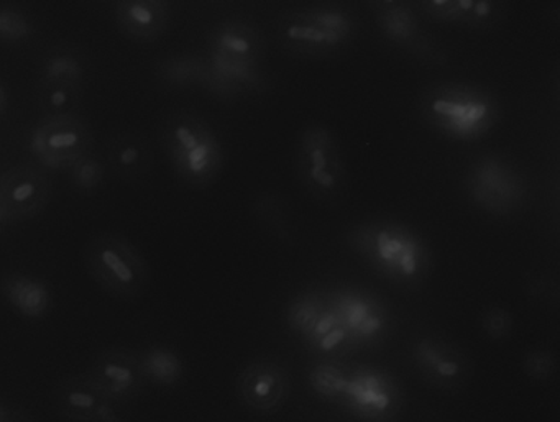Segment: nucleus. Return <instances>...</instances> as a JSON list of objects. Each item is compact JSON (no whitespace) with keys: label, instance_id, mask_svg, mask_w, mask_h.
Listing matches in <instances>:
<instances>
[{"label":"nucleus","instance_id":"obj_1","mask_svg":"<svg viewBox=\"0 0 560 422\" xmlns=\"http://www.w3.org/2000/svg\"><path fill=\"white\" fill-rule=\"evenodd\" d=\"M425 122L442 136L474 142L487 136L500 119L493 94L470 84L445 83L429 87L421 96Z\"/></svg>","mask_w":560,"mask_h":422},{"label":"nucleus","instance_id":"obj_2","mask_svg":"<svg viewBox=\"0 0 560 422\" xmlns=\"http://www.w3.org/2000/svg\"><path fill=\"white\" fill-rule=\"evenodd\" d=\"M162 143L176 175L195 188L212 185L224 166V149L205 117L175 110L162 126Z\"/></svg>","mask_w":560,"mask_h":422},{"label":"nucleus","instance_id":"obj_3","mask_svg":"<svg viewBox=\"0 0 560 422\" xmlns=\"http://www.w3.org/2000/svg\"><path fill=\"white\" fill-rule=\"evenodd\" d=\"M261 60L264 40L260 32L245 22H224L212 32L211 63L205 83L219 94H234L241 87L258 86Z\"/></svg>","mask_w":560,"mask_h":422},{"label":"nucleus","instance_id":"obj_4","mask_svg":"<svg viewBox=\"0 0 560 422\" xmlns=\"http://www.w3.org/2000/svg\"><path fill=\"white\" fill-rule=\"evenodd\" d=\"M350 244L378 273L396 283H416L424 273V247L402 225H362L350 235Z\"/></svg>","mask_w":560,"mask_h":422},{"label":"nucleus","instance_id":"obj_5","mask_svg":"<svg viewBox=\"0 0 560 422\" xmlns=\"http://www.w3.org/2000/svg\"><path fill=\"white\" fill-rule=\"evenodd\" d=\"M84 261L94 281L119 300H137L149 284V263L124 235H94L84 248Z\"/></svg>","mask_w":560,"mask_h":422},{"label":"nucleus","instance_id":"obj_6","mask_svg":"<svg viewBox=\"0 0 560 422\" xmlns=\"http://www.w3.org/2000/svg\"><path fill=\"white\" fill-rule=\"evenodd\" d=\"M355 32L352 15L337 5L301 9L283 19L281 40L294 54L330 55L349 44Z\"/></svg>","mask_w":560,"mask_h":422},{"label":"nucleus","instance_id":"obj_7","mask_svg":"<svg viewBox=\"0 0 560 422\" xmlns=\"http://www.w3.org/2000/svg\"><path fill=\"white\" fill-rule=\"evenodd\" d=\"M298 176L317 199L336 198L346 183V163L337 137L323 124L306 127L298 140Z\"/></svg>","mask_w":560,"mask_h":422},{"label":"nucleus","instance_id":"obj_8","mask_svg":"<svg viewBox=\"0 0 560 422\" xmlns=\"http://www.w3.org/2000/svg\"><path fill=\"white\" fill-rule=\"evenodd\" d=\"M93 145V129L78 114L44 119L31 136L32 155L51 169L70 168L78 160L90 155Z\"/></svg>","mask_w":560,"mask_h":422},{"label":"nucleus","instance_id":"obj_9","mask_svg":"<svg viewBox=\"0 0 560 422\" xmlns=\"http://www.w3.org/2000/svg\"><path fill=\"white\" fill-rule=\"evenodd\" d=\"M467 186L474 202L493 214H510L526 198V186L520 173L497 156L475 162L467 175Z\"/></svg>","mask_w":560,"mask_h":422},{"label":"nucleus","instance_id":"obj_10","mask_svg":"<svg viewBox=\"0 0 560 422\" xmlns=\"http://www.w3.org/2000/svg\"><path fill=\"white\" fill-rule=\"evenodd\" d=\"M340 401L357 418L386 422L398 414L402 396L392 376L380 370L360 368L347 376Z\"/></svg>","mask_w":560,"mask_h":422},{"label":"nucleus","instance_id":"obj_11","mask_svg":"<svg viewBox=\"0 0 560 422\" xmlns=\"http://www.w3.org/2000/svg\"><path fill=\"white\" fill-rule=\"evenodd\" d=\"M412 362L425 383L441 391L457 392L470 383L467 353L441 337H422L412 347Z\"/></svg>","mask_w":560,"mask_h":422},{"label":"nucleus","instance_id":"obj_12","mask_svg":"<svg viewBox=\"0 0 560 422\" xmlns=\"http://www.w3.org/2000/svg\"><path fill=\"white\" fill-rule=\"evenodd\" d=\"M290 373L270 359L248 363L235 382L238 401L255 414H275L290 396Z\"/></svg>","mask_w":560,"mask_h":422},{"label":"nucleus","instance_id":"obj_13","mask_svg":"<svg viewBox=\"0 0 560 422\" xmlns=\"http://www.w3.org/2000/svg\"><path fill=\"white\" fill-rule=\"evenodd\" d=\"M86 376L110 402L133 401L147 385L139 353L122 347L97 353Z\"/></svg>","mask_w":560,"mask_h":422},{"label":"nucleus","instance_id":"obj_14","mask_svg":"<svg viewBox=\"0 0 560 422\" xmlns=\"http://www.w3.org/2000/svg\"><path fill=\"white\" fill-rule=\"evenodd\" d=\"M51 192L50 176L38 166H14L0 175V204L9 222L37 218L50 202Z\"/></svg>","mask_w":560,"mask_h":422},{"label":"nucleus","instance_id":"obj_15","mask_svg":"<svg viewBox=\"0 0 560 422\" xmlns=\"http://www.w3.org/2000/svg\"><path fill=\"white\" fill-rule=\"evenodd\" d=\"M55 402L71 422H122L114 402L86 375L61 379L55 388Z\"/></svg>","mask_w":560,"mask_h":422},{"label":"nucleus","instance_id":"obj_16","mask_svg":"<svg viewBox=\"0 0 560 422\" xmlns=\"http://www.w3.org/2000/svg\"><path fill=\"white\" fill-rule=\"evenodd\" d=\"M114 14L119 31L137 42L159 40L172 22V8L165 0H120Z\"/></svg>","mask_w":560,"mask_h":422},{"label":"nucleus","instance_id":"obj_17","mask_svg":"<svg viewBox=\"0 0 560 422\" xmlns=\"http://www.w3.org/2000/svg\"><path fill=\"white\" fill-rule=\"evenodd\" d=\"M0 294L19 316L28 320L45 319L54 307V293L47 281L21 271L0 277Z\"/></svg>","mask_w":560,"mask_h":422},{"label":"nucleus","instance_id":"obj_18","mask_svg":"<svg viewBox=\"0 0 560 422\" xmlns=\"http://www.w3.org/2000/svg\"><path fill=\"white\" fill-rule=\"evenodd\" d=\"M107 162L120 179L136 181L152 169V143L143 133H119L107 146Z\"/></svg>","mask_w":560,"mask_h":422},{"label":"nucleus","instance_id":"obj_19","mask_svg":"<svg viewBox=\"0 0 560 422\" xmlns=\"http://www.w3.org/2000/svg\"><path fill=\"white\" fill-rule=\"evenodd\" d=\"M376 24L383 35L401 47H416L419 44L418 19L408 4L401 2H376Z\"/></svg>","mask_w":560,"mask_h":422},{"label":"nucleus","instance_id":"obj_20","mask_svg":"<svg viewBox=\"0 0 560 422\" xmlns=\"http://www.w3.org/2000/svg\"><path fill=\"white\" fill-rule=\"evenodd\" d=\"M421 8L439 21L457 22L468 27H483L493 22V2H474V0H432L421 2Z\"/></svg>","mask_w":560,"mask_h":422},{"label":"nucleus","instance_id":"obj_21","mask_svg":"<svg viewBox=\"0 0 560 422\" xmlns=\"http://www.w3.org/2000/svg\"><path fill=\"white\" fill-rule=\"evenodd\" d=\"M139 356L147 383L172 388L185 376V362L172 347L152 345L139 353Z\"/></svg>","mask_w":560,"mask_h":422},{"label":"nucleus","instance_id":"obj_22","mask_svg":"<svg viewBox=\"0 0 560 422\" xmlns=\"http://www.w3.org/2000/svg\"><path fill=\"white\" fill-rule=\"evenodd\" d=\"M334 313L347 336L353 332L355 336L370 337L382 329V316L378 314V307L376 304L366 303L360 296L347 294L337 304V310Z\"/></svg>","mask_w":560,"mask_h":422},{"label":"nucleus","instance_id":"obj_23","mask_svg":"<svg viewBox=\"0 0 560 422\" xmlns=\"http://www.w3.org/2000/svg\"><path fill=\"white\" fill-rule=\"evenodd\" d=\"M83 86L70 83L38 84V107L44 119L77 116Z\"/></svg>","mask_w":560,"mask_h":422},{"label":"nucleus","instance_id":"obj_24","mask_svg":"<svg viewBox=\"0 0 560 422\" xmlns=\"http://www.w3.org/2000/svg\"><path fill=\"white\" fill-rule=\"evenodd\" d=\"M84 74L86 63L80 54L73 50H55L42 63L38 84L70 83L83 86Z\"/></svg>","mask_w":560,"mask_h":422},{"label":"nucleus","instance_id":"obj_25","mask_svg":"<svg viewBox=\"0 0 560 422\" xmlns=\"http://www.w3.org/2000/svg\"><path fill=\"white\" fill-rule=\"evenodd\" d=\"M206 71H208V63L201 58L188 57H173L163 61L159 67V77L163 84L170 87H186L198 81H205Z\"/></svg>","mask_w":560,"mask_h":422},{"label":"nucleus","instance_id":"obj_26","mask_svg":"<svg viewBox=\"0 0 560 422\" xmlns=\"http://www.w3.org/2000/svg\"><path fill=\"white\" fill-rule=\"evenodd\" d=\"M104 178H106V166L94 156H83L70 166L71 185L81 195L96 192L103 185Z\"/></svg>","mask_w":560,"mask_h":422},{"label":"nucleus","instance_id":"obj_27","mask_svg":"<svg viewBox=\"0 0 560 422\" xmlns=\"http://www.w3.org/2000/svg\"><path fill=\"white\" fill-rule=\"evenodd\" d=\"M347 375L337 366L323 363L314 366L310 375V383L317 395L326 399H340L346 386Z\"/></svg>","mask_w":560,"mask_h":422},{"label":"nucleus","instance_id":"obj_28","mask_svg":"<svg viewBox=\"0 0 560 422\" xmlns=\"http://www.w3.org/2000/svg\"><path fill=\"white\" fill-rule=\"evenodd\" d=\"M34 34L31 21L21 9L12 5L0 8V42H24Z\"/></svg>","mask_w":560,"mask_h":422},{"label":"nucleus","instance_id":"obj_29","mask_svg":"<svg viewBox=\"0 0 560 422\" xmlns=\"http://www.w3.org/2000/svg\"><path fill=\"white\" fill-rule=\"evenodd\" d=\"M320 309H323V304H320L319 297L314 296V294L294 301L290 310H288V323H290L291 329L304 333V336H310L317 317H319Z\"/></svg>","mask_w":560,"mask_h":422},{"label":"nucleus","instance_id":"obj_30","mask_svg":"<svg viewBox=\"0 0 560 422\" xmlns=\"http://www.w3.org/2000/svg\"><path fill=\"white\" fill-rule=\"evenodd\" d=\"M521 368L533 382L549 383L557 372L556 355L549 350H530L521 360Z\"/></svg>","mask_w":560,"mask_h":422},{"label":"nucleus","instance_id":"obj_31","mask_svg":"<svg viewBox=\"0 0 560 422\" xmlns=\"http://www.w3.org/2000/svg\"><path fill=\"white\" fill-rule=\"evenodd\" d=\"M513 314L503 307H490L481 316V329L491 340H503L513 332Z\"/></svg>","mask_w":560,"mask_h":422},{"label":"nucleus","instance_id":"obj_32","mask_svg":"<svg viewBox=\"0 0 560 422\" xmlns=\"http://www.w3.org/2000/svg\"><path fill=\"white\" fill-rule=\"evenodd\" d=\"M2 422H34V418L21 406H9L8 414Z\"/></svg>","mask_w":560,"mask_h":422},{"label":"nucleus","instance_id":"obj_33","mask_svg":"<svg viewBox=\"0 0 560 422\" xmlns=\"http://www.w3.org/2000/svg\"><path fill=\"white\" fill-rule=\"evenodd\" d=\"M9 106V93L8 90H5L4 83L0 81V116L8 110Z\"/></svg>","mask_w":560,"mask_h":422},{"label":"nucleus","instance_id":"obj_34","mask_svg":"<svg viewBox=\"0 0 560 422\" xmlns=\"http://www.w3.org/2000/svg\"><path fill=\"white\" fill-rule=\"evenodd\" d=\"M8 218H5L4 209H2V204H0V232L4 231L5 225H8Z\"/></svg>","mask_w":560,"mask_h":422},{"label":"nucleus","instance_id":"obj_35","mask_svg":"<svg viewBox=\"0 0 560 422\" xmlns=\"http://www.w3.org/2000/svg\"><path fill=\"white\" fill-rule=\"evenodd\" d=\"M9 406L0 399V422L4 421L5 414H8Z\"/></svg>","mask_w":560,"mask_h":422}]
</instances>
